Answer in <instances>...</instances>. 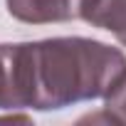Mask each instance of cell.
<instances>
[{
	"label": "cell",
	"instance_id": "1",
	"mask_svg": "<svg viewBox=\"0 0 126 126\" xmlns=\"http://www.w3.org/2000/svg\"><path fill=\"white\" fill-rule=\"evenodd\" d=\"M10 111H57L104 99L126 77V54L89 37H49L5 45Z\"/></svg>",
	"mask_w": 126,
	"mask_h": 126
},
{
	"label": "cell",
	"instance_id": "2",
	"mask_svg": "<svg viewBox=\"0 0 126 126\" xmlns=\"http://www.w3.org/2000/svg\"><path fill=\"white\" fill-rule=\"evenodd\" d=\"M89 0H5L8 13L25 25L82 20Z\"/></svg>",
	"mask_w": 126,
	"mask_h": 126
},
{
	"label": "cell",
	"instance_id": "3",
	"mask_svg": "<svg viewBox=\"0 0 126 126\" xmlns=\"http://www.w3.org/2000/svg\"><path fill=\"white\" fill-rule=\"evenodd\" d=\"M82 20L111 32L126 47V0H89Z\"/></svg>",
	"mask_w": 126,
	"mask_h": 126
},
{
	"label": "cell",
	"instance_id": "4",
	"mask_svg": "<svg viewBox=\"0 0 126 126\" xmlns=\"http://www.w3.org/2000/svg\"><path fill=\"white\" fill-rule=\"evenodd\" d=\"M89 121L104 119L111 124H126V77L104 96V109L99 116H87Z\"/></svg>",
	"mask_w": 126,
	"mask_h": 126
},
{
	"label": "cell",
	"instance_id": "5",
	"mask_svg": "<svg viewBox=\"0 0 126 126\" xmlns=\"http://www.w3.org/2000/svg\"><path fill=\"white\" fill-rule=\"evenodd\" d=\"M0 109H10V69L5 45H0Z\"/></svg>",
	"mask_w": 126,
	"mask_h": 126
}]
</instances>
